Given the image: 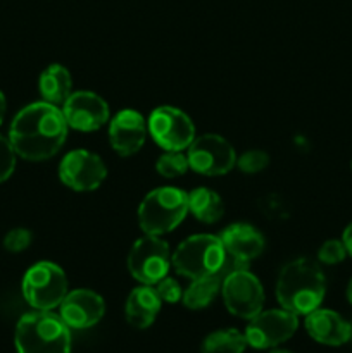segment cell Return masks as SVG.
<instances>
[{"mask_svg":"<svg viewBox=\"0 0 352 353\" xmlns=\"http://www.w3.org/2000/svg\"><path fill=\"white\" fill-rule=\"evenodd\" d=\"M68 123L54 103L45 100L23 107L12 119L9 141L24 161L41 162L54 157L68 138Z\"/></svg>","mask_w":352,"mask_h":353,"instance_id":"cell-1","label":"cell"},{"mask_svg":"<svg viewBox=\"0 0 352 353\" xmlns=\"http://www.w3.org/2000/svg\"><path fill=\"white\" fill-rule=\"evenodd\" d=\"M326 278L320 264L307 257L283 265L276 281V299L283 309L295 316H307L323 303Z\"/></svg>","mask_w":352,"mask_h":353,"instance_id":"cell-2","label":"cell"},{"mask_svg":"<svg viewBox=\"0 0 352 353\" xmlns=\"http://www.w3.org/2000/svg\"><path fill=\"white\" fill-rule=\"evenodd\" d=\"M17 353H71V327L52 310L28 312L17 321Z\"/></svg>","mask_w":352,"mask_h":353,"instance_id":"cell-3","label":"cell"},{"mask_svg":"<svg viewBox=\"0 0 352 353\" xmlns=\"http://www.w3.org/2000/svg\"><path fill=\"white\" fill-rule=\"evenodd\" d=\"M188 214V193L176 186L152 190L138 207V224L145 234L171 233Z\"/></svg>","mask_w":352,"mask_h":353,"instance_id":"cell-4","label":"cell"},{"mask_svg":"<svg viewBox=\"0 0 352 353\" xmlns=\"http://www.w3.org/2000/svg\"><path fill=\"white\" fill-rule=\"evenodd\" d=\"M226 250L219 236L193 234L178 245L171 255V265L179 276L199 279L217 274L226 264Z\"/></svg>","mask_w":352,"mask_h":353,"instance_id":"cell-5","label":"cell"},{"mask_svg":"<svg viewBox=\"0 0 352 353\" xmlns=\"http://www.w3.org/2000/svg\"><path fill=\"white\" fill-rule=\"evenodd\" d=\"M66 272L54 262L31 265L23 278V296L35 310H54L68 295Z\"/></svg>","mask_w":352,"mask_h":353,"instance_id":"cell-6","label":"cell"},{"mask_svg":"<svg viewBox=\"0 0 352 353\" xmlns=\"http://www.w3.org/2000/svg\"><path fill=\"white\" fill-rule=\"evenodd\" d=\"M171 268L169 245L161 236L144 234L135 241L128 254V271L140 285H157Z\"/></svg>","mask_w":352,"mask_h":353,"instance_id":"cell-7","label":"cell"},{"mask_svg":"<svg viewBox=\"0 0 352 353\" xmlns=\"http://www.w3.org/2000/svg\"><path fill=\"white\" fill-rule=\"evenodd\" d=\"M299 327V316L286 309L261 310L257 316L248 319L245 327V340L255 350H269L280 347L295 334Z\"/></svg>","mask_w":352,"mask_h":353,"instance_id":"cell-8","label":"cell"},{"mask_svg":"<svg viewBox=\"0 0 352 353\" xmlns=\"http://www.w3.org/2000/svg\"><path fill=\"white\" fill-rule=\"evenodd\" d=\"M228 312L240 319H252L264 307V288L261 281L245 269H235L223 279L221 286Z\"/></svg>","mask_w":352,"mask_h":353,"instance_id":"cell-9","label":"cell"},{"mask_svg":"<svg viewBox=\"0 0 352 353\" xmlns=\"http://www.w3.org/2000/svg\"><path fill=\"white\" fill-rule=\"evenodd\" d=\"M148 133L164 150L183 152L195 140V126L188 114L173 105H161L148 116Z\"/></svg>","mask_w":352,"mask_h":353,"instance_id":"cell-10","label":"cell"},{"mask_svg":"<svg viewBox=\"0 0 352 353\" xmlns=\"http://www.w3.org/2000/svg\"><path fill=\"white\" fill-rule=\"evenodd\" d=\"M190 169L204 176H223L237 165L235 148L221 134H202L186 148Z\"/></svg>","mask_w":352,"mask_h":353,"instance_id":"cell-11","label":"cell"},{"mask_svg":"<svg viewBox=\"0 0 352 353\" xmlns=\"http://www.w3.org/2000/svg\"><path fill=\"white\" fill-rule=\"evenodd\" d=\"M59 178L72 192H93L106 181L107 168L99 155L79 148L62 157Z\"/></svg>","mask_w":352,"mask_h":353,"instance_id":"cell-12","label":"cell"},{"mask_svg":"<svg viewBox=\"0 0 352 353\" xmlns=\"http://www.w3.org/2000/svg\"><path fill=\"white\" fill-rule=\"evenodd\" d=\"M62 114L69 128L85 133L100 130L110 121L109 103L95 92L81 90L72 92L69 99L62 103Z\"/></svg>","mask_w":352,"mask_h":353,"instance_id":"cell-13","label":"cell"},{"mask_svg":"<svg viewBox=\"0 0 352 353\" xmlns=\"http://www.w3.org/2000/svg\"><path fill=\"white\" fill-rule=\"evenodd\" d=\"M147 121L138 110L124 109L109 121V143L121 157L140 152L147 140Z\"/></svg>","mask_w":352,"mask_h":353,"instance_id":"cell-14","label":"cell"},{"mask_svg":"<svg viewBox=\"0 0 352 353\" xmlns=\"http://www.w3.org/2000/svg\"><path fill=\"white\" fill-rule=\"evenodd\" d=\"M106 314L104 299L93 290H75L59 305V316L71 330H88L99 324Z\"/></svg>","mask_w":352,"mask_h":353,"instance_id":"cell-15","label":"cell"},{"mask_svg":"<svg viewBox=\"0 0 352 353\" xmlns=\"http://www.w3.org/2000/svg\"><path fill=\"white\" fill-rule=\"evenodd\" d=\"M219 238L228 257L247 265L257 259L266 247L261 231L247 223L230 224L221 231Z\"/></svg>","mask_w":352,"mask_h":353,"instance_id":"cell-16","label":"cell"},{"mask_svg":"<svg viewBox=\"0 0 352 353\" xmlns=\"http://www.w3.org/2000/svg\"><path fill=\"white\" fill-rule=\"evenodd\" d=\"M307 334L314 341L328 347H340L352 338V326L338 312L330 309L313 310L304 321Z\"/></svg>","mask_w":352,"mask_h":353,"instance_id":"cell-17","label":"cell"},{"mask_svg":"<svg viewBox=\"0 0 352 353\" xmlns=\"http://www.w3.org/2000/svg\"><path fill=\"white\" fill-rule=\"evenodd\" d=\"M161 305L162 300L159 299L154 286H138L128 295L126 307H124L128 324L135 330H147L157 319Z\"/></svg>","mask_w":352,"mask_h":353,"instance_id":"cell-18","label":"cell"},{"mask_svg":"<svg viewBox=\"0 0 352 353\" xmlns=\"http://www.w3.org/2000/svg\"><path fill=\"white\" fill-rule=\"evenodd\" d=\"M41 99L54 105H62L72 93L71 72L61 64H50L41 71L38 79Z\"/></svg>","mask_w":352,"mask_h":353,"instance_id":"cell-19","label":"cell"},{"mask_svg":"<svg viewBox=\"0 0 352 353\" xmlns=\"http://www.w3.org/2000/svg\"><path fill=\"white\" fill-rule=\"evenodd\" d=\"M188 210L200 223L214 224L223 217L224 202L214 190L199 186L188 193Z\"/></svg>","mask_w":352,"mask_h":353,"instance_id":"cell-20","label":"cell"},{"mask_svg":"<svg viewBox=\"0 0 352 353\" xmlns=\"http://www.w3.org/2000/svg\"><path fill=\"white\" fill-rule=\"evenodd\" d=\"M245 334L238 330H217L202 341V353H244L247 348Z\"/></svg>","mask_w":352,"mask_h":353,"instance_id":"cell-21","label":"cell"},{"mask_svg":"<svg viewBox=\"0 0 352 353\" xmlns=\"http://www.w3.org/2000/svg\"><path fill=\"white\" fill-rule=\"evenodd\" d=\"M188 157L178 150H166L155 162V171L166 179L179 178L188 171Z\"/></svg>","mask_w":352,"mask_h":353,"instance_id":"cell-22","label":"cell"},{"mask_svg":"<svg viewBox=\"0 0 352 353\" xmlns=\"http://www.w3.org/2000/svg\"><path fill=\"white\" fill-rule=\"evenodd\" d=\"M269 164V155L264 150H248L237 157V165L242 172L245 174H255V172L262 171L266 165Z\"/></svg>","mask_w":352,"mask_h":353,"instance_id":"cell-23","label":"cell"},{"mask_svg":"<svg viewBox=\"0 0 352 353\" xmlns=\"http://www.w3.org/2000/svg\"><path fill=\"white\" fill-rule=\"evenodd\" d=\"M347 257V248H345L344 241L342 240H328L321 245V248L317 250V261L321 264L335 265L340 264Z\"/></svg>","mask_w":352,"mask_h":353,"instance_id":"cell-24","label":"cell"},{"mask_svg":"<svg viewBox=\"0 0 352 353\" xmlns=\"http://www.w3.org/2000/svg\"><path fill=\"white\" fill-rule=\"evenodd\" d=\"M16 150L10 145L9 138L0 134V183L7 181L16 169Z\"/></svg>","mask_w":352,"mask_h":353,"instance_id":"cell-25","label":"cell"},{"mask_svg":"<svg viewBox=\"0 0 352 353\" xmlns=\"http://www.w3.org/2000/svg\"><path fill=\"white\" fill-rule=\"evenodd\" d=\"M33 241V234L26 228H14L3 238V248L12 254H19V252L26 250Z\"/></svg>","mask_w":352,"mask_h":353,"instance_id":"cell-26","label":"cell"},{"mask_svg":"<svg viewBox=\"0 0 352 353\" xmlns=\"http://www.w3.org/2000/svg\"><path fill=\"white\" fill-rule=\"evenodd\" d=\"M154 288L162 302H166V303L182 302L183 290L175 278H169V276H166V278H162L157 285H154Z\"/></svg>","mask_w":352,"mask_h":353,"instance_id":"cell-27","label":"cell"},{"mask_svg":"<svg viewBox=\"0 0 352 353\" xmlns=\"http://www.w3.org/2000/svg\"><path fill=\"white\" fill-rule=\"evenodd\" d=\"M342 241H344L345 248H347V255L352 257V223L345 228L344 234H342Z\"/></svg>","mask_w":352,"mask_h":353,"instance_id":"cell-28","label":"cell"},{"mask_svg":"<svg viewBox=\"0 0 352 353\" xmlns=\"http://www.w3.org/2000/svg\"><path fill=\"white\" fill-rule=\"evenodd\" d=\"M6 107H7L6 97H3V93L0 92V124H2L3 117H6Z\"/></svg>","mask_w":352,"mask_h":353,"instance_id":"cell-29","label":"cell"},{"mask_svg":"<svg viewBox=\"0 0 352 353\" xmlns=\"http://www.w3.org/2000/svg\"><path fill=\"white\" fill-rule=\"evenodd\" d=\"M269 353H293L292 350H289V348H280V347H275V348H269Z\"/></svg>","mask_w":352,"mask_h":353,"instance_id":"cell-30","label":"cell"},{"mask_svg":"<svg viewBox=\"0 0 352 353\" xmlns=\"http://www.w3.org/2000/svg\"><path fill=\"white\" fill-rule=\"evenodd\" d=\"M347 299H349V302H351V305H352V279L349 281V286H347Z\"/></svg>","mask_w":352,"mask_h":353,"instance_id":"cell-31","label":"cell"},{"mask_svg":"<svg viewBox=\"0 0 352 353\" xmlns=\"http://www.w3.org/2000/svg\"><path fill=\"white\" fill-rule=\"evenodd\" d=\"M351 326H352V324H351Z\"/></svg>","mask_w":352,"mask_h":353,"instance_id":"cell-32","label":"cell"}]
</instances>
